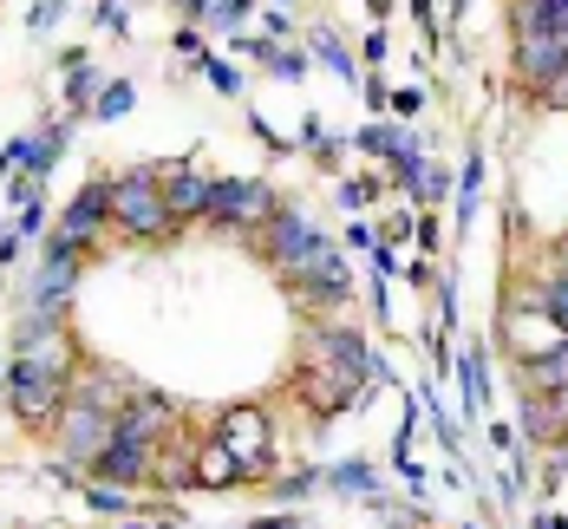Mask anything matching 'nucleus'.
I'll use <instances>...</instances> for the list:
<instances>
[{"label": "nucleus", "instance_id": "f257e3e1", "mask_svg": "<svg viewBox=\"0 0 568 529\" xmlns=\"http://www.w3.org/2000/svg\"><path fill=\"white\" fill-rule=\"evenodd\" d=\"M164 171L171 164H131V171L105 176L112 183V230L124 242H138V248L176 235V216H171V203H164Z\"/></svg>", "mask_w": 568, "mask_h": 529}, {"label": "nucleus", "instance_id": "f03ea898", "mask_svg": "<svg viewBox=\"0 0 568 529\" xmlns=\"http://www.w3.org/2000/svg\"><path fill=\"white\" fill-rule=\"evenodd\" d=\"M321 223L307 216V210H287V203H275V216L255 230V248H262V262L275 268V282H294L314 255H321Z\"/></svg>", "mask_w": 568, "mask_h": 529}, {"label": "nucleus", "instance_id": "7ed1b4c3", "mask_svg": "<svg viewBox=\"0 0 568 529\" xmlns=\"http://www.w3.org/2000/svg\"><path fill=\"white\" fill-rule=\"evenodd\" d=\"M216 445L229 451V465L242 470V477H275V418L268 406H229L216 418Z\"/></svg>", "mask_w": 568, "mask_h": 529}, {"label": "nucleus", "instance_id": "20e7f679", "mask_svg": "<svg viewBox=\"0 0 568 529\" xmlns=\"http://www.w3.org/2000/svg\"><path fill=\"white\" fill-rule=\"evenodd\" d=\"M275 203H282V196H275L262 176H210V210H203V223L242 235V230H262V223L275 216Z\"/></svg>", "mask_w": 568, "mask_h": 529}, {"label": "nucleus", "instance_id": "39448f33", "mask_svg": "<svg viewBox=\"0 0 568 529\" xmlns=\"http://www.w3.org/2000/svg\"><path fill=\"white\" fill-rule=\"evenodd\" d=\"M307 353H314V359H327V366H341L346 379H353V386H366V393L393 386L386 353L366 347V334H353V327H314V334H307Z\"/></svg>", "mask_w": 568, "mask_h": 529}, {"label": "nucleus", "instance_id": "423d86ee", "mask_svg": "<svg viewBox=\"0 0 568 529\" xmlns=\"http://www.w3.org/2000/svg\"><path fill=\"white\" fill-rule=\"evenodd\" d=\"M112 418H118V411L65 393V411H59V425H53V431H59V458L92 470V458H99V451H105V438H112Z\"/></svg>", "mask_w": 568, "mask_h": 529}, {"label": "nucleus", "instance_id": "0eeeda50", "mask_svg": "<svg viewBox=\"0 0 568 529\" xmlns=\"http://www.w3.org/2000/svg\"><path fill=\"white\" fill-rule=\"evenodd\" d=\"M301 307H346L353 301V262H346L334 242H321V255L294 275V282H282Z\"/></svg>", "mask_w": 568, "mask_h": 529}, {"label": "nucleus", "instance_id": "6e6552de", "mask_svg": "<svg viewBox=\"0 0 568 529\" xmlns=\"http://www.w3.org/2000/svg\"><path fill=\"white\" fill-rule=\"evenodd\" d=\"M79 268H85V255H79L65 235H47L40 275H33V288H27V307H53V314H65L72 294H79Z\"/></svg>", "mask_w": 568, "mask_h": 529}, {"label": "nucleus", "instance_id": "1a4fd4ad", "mask_svg": "<svg viewBox=\"0 0 568 529\" xmlns=\"http://www.w3.org/2000/svg\"><path fill=\"white\" fill-rule=\"evenodd\" d=\"M105 230H112V183H105V176H92V183H85V190H79V196H72L65 210H59L53 235H65V242L79 248V255H92Z\"/></svg>", "mask_w": 568, "mask_h": 529}, {"label": "nucleus", "instance_id": "9d476101", "mask_svg": "<svg viewBox=\"0 0 568 529\" xmlns=\"http://www.w3.org/2000/svg\"><path fill=\"white\" fill-rule=\"evenodd\" d=\"M158 451H164V445H151V438H131V431H118V425H112L105 451L92 458V477L138 490V484H151V477H158Z\"/></svg>", "mask_w": 568, "mask_h": 529}, {"label": "nucleus", "instance_id": "9b49d317", "mask_svg": "<svg viewBox=\"0 0 568 529\" xmlns=\"http://www.w3.org/2000/svg\"><path fill=\"white\" fill-rule=\"evenodd\" d=\"M301 399L314 406V418H341V411H353L359 399H373L366 386H353L341 366H327V359H314L307 373H301Z\"/></svg>", "mask_w": 568, "mask_h": 529}, {"label": "nucleus", "instance_id": "f8f14e48", "mask_svg": "<svg viewBox=\"0 0 568 529\" xmlns=\"http://www.w3.org/2000/svg\"><path fill=\"white\" fill-rule=\"evenodd\" d=\"M568 59V33H516V79L529 92H542Z\"/></svg>", "mask_w": 568, "mask_h": 529}, {"label": "nucleus", "instance_id": "ddd939ff", "mask_svg": "<svg viewBox=\"0 0 568 529\" xmlns=\"http://www.w3.org/2000/svg\"><path fill=\"white\" fill-rule=\"evenodd\" d=\"M164 203H171L176 230H183V223H203V210H210V176L196 171L190 157H171V171H164Z\"/></svg>", "mask_w": 568, "mask_h": 529}, {"label": "nucleus", "instance_id": "4468645a", "mask_svg": "<svg viewBox=\"0 0 568 529\" xmlns=\"http://www.w3.org/2000/svg\"><path fill=\"white\" fill-rule=\"evenodd\" d=\"M457 373V399H464V418H484L490 411V353H484V340H470V347L452 359Z\"/></svg>", "mask_w": 568, "mask_h": 529}, {"label": "nucleus", "instance_id": "2eb2a0df", "mask_svg": "<svg viewBox=\"0 0 568 529\" xmlns=\"http://www.w3.org/2000/svg\"><path fill=\"white\" fill-rule=\"evenodd\" d=\"M516 386H523V393H556V386H568V334L556 347L523 353V359H516Z\"/></svg>", "mask_w": 568, "mask_h": 529}, {"label": "nucleus", "instance_id": "dca6fc26", "mask_svg": "<svg viewBox=\"0 0 568 529\" xmlns=\"http://www.w3.org/2000/svg\"><path fill=\"white\" fill-rule=\"evenodd\" d=\"M516 418H523V438H529V445H556L568 431L549 393H523V386H516Z\"/></svg>", "mask_w": 568, "mask_h": 529}, {"label": "nucleus", "instance_id": "f3484780", "mask_svg": "<svg viewBox=\"0 0 568 529\" xmlns=\"http://www.w3.org/2000/svg\"><path fill=\"white\" fill-rule=\"evenodd\" d=\"M307 53L321 59V65H327L334 79L359 85V59H353V47H346V40L334 33V27H327V20H314V27H307Z\"/></svg>", "mask_w": 568, "mask_h": 529}, {"label": "nucleus", "instance_id": "a211bd4d", "mask_svg": "<svg viewBox=\"0 0 568 529\" xmlns=\"http://www.w3.org/2000/svg\"><path fill=\"white\" fill-rule=\"evenodd\" d=\"M301 144L314 151V164H321V171H341V164H346V138H334V131L321 124V112L301 118Z\"/></svg>", "mask_w": 568, "mask_h": 529}, {"label": "nucleus", "instance_id": "6ab92c4d", "mask_svg": "<svg viewBox=\"0 0 568 529\" xmlns=\"http://www.w3.org/2000/svg\"><path fill=\"white\" fill-rule=\"evenodd\" d=\"M327 490L334 497H379V470L366 465V458H346V465L327 470Z\"/></svg>", "mask_w": 568, "mask_h": 529}, {"label": "nucleus", "instance_id": "aec40b11", "mask_svg": "<svg viewBox=\"0 0 568 529\" xmlns=\"http://www.w3.org/2000/svg\"><path fill=\"white\" fill-rule=\"evenodd\" d=\"M131 105H138V85H131V79H105L85 118H99V124H118V118H131Z\"/></svg>", "mask_w": 568, "mask_h": 529}, {"label": "nucleus", "instance_id": "412c9836", "mask_svg": "<svg viewBox=\"0 0 568 529\" xmlns=\"http://www.w3.org/2000/svg\"><path fill=\"white\" fill-rule=\"evenodd\" d=\"M314 490H327V470H314V465L287 470V477H268V497H275V503H301V497H314Z\"/></svg>", "mask_w": 568, "mask_h": 529}, {"label": "nucleus", "instance_id": "4be33fe9", "mask_svg": "<svg viewBox=\"0 0 568 529\" xmlns=\"http://www.w3.org/2000/svg\"><path fill=\"white\" fill-rule=\"evenodd\" d=\"M346 144H353L359 157H393L398 144H405V124H359Z\"/></svg>", "mask_w": 568, "mask_h": 529}, {"label": "nucleus", "instance_id": "5701e85b", "mask_svg": "<svg viewBox=\"0 0 568 529\" xmlns=\"http://www.w3.org/2000/svg\"><path fill=\"white\" fill-rule=\"evenodd\" d=\"M477 183H484V151L470 144V164H464V176H457V230H470V216H477Z\"/></svg>", "mask_w": 568, "mask_h": 529}, {"label": "nucleus", "instance_id": "b1692460", "mask_svg": "<svg viewBox=\"0 0 568 529\" xmlns=\"http://www.w3.org/2000/svg\"><path fill=\"white\" fill-rule=\"evenodd\" d=\"M79 497L99 510V517H124L131 510V490L124 484H105V477H92V484H79Z\"/></svg>", "mask_w": 568, "mask_h": 529}, {"label": "nucleus", "instance_id": "393cba45", "mask_svg": "<svg viewBox=\"0 0 568 529\" xmlns=\"http://www.w3.org/2000/svg\"><path fill=\"white\" fill-rule=\"evenodd\" d=\"M386 164H393V183H398V190H418V176H425V151H418V138H412V131H405V144H398Z\"/></svg>", "mask_w": 568, "mask_h": 529}, {"label": "nucleus", "instance_id": "a878e982", "mask_svg": "<svg viewBox=\"0 0 568 529\" xmlns=\"http://www.w3.org/2000/svg\"><path fill=\"white\" fill-rule=\"evenodd\" d=\"M190 65H196V72H203V79H210V85H216L223 99H242V72H235V65H229L223 53H196Z\"/></svg>", "mask_w": 568, "mask_h": 529}, {"label": "nucleus", "instance_id": "bb28decb", "mask_svg": "<svg viewBox=\"0 0 568 529\" xmlns=\"http://www.w3.org/2000/svg\"><path fill=\"white\" fill-rule=\"evenodd\" d=\"M99 85H105V79H99L92 65H72V72H65V105H72V118H79V112H92Z\"/></svg>", "mask_w": 568, "mask_h": 529}, {"label": "nucleus", "instance_id": "cd10ccee", "mask_svg": "<svg viewBox=\"0 0 568 529\" xmlns=\"http://www.w3.org/2000/svg\"><path fill=\"white\" fill-rule=\"evenodd\" d=\"M255 7H262V0H210L203 27H216V33H242V20H248Z\"/></svg>", "mask_w": 568, "mask_h": 529}, {"label": "nucleus", "instance_id": "c85d7f7f", "mask_svg": "<svg viewBox=\"0 0 568 529\" xmlns=\"http://www.w3.org/2000/svg\"><path fill=\"white\" fill-rule=\"evenodd\" d=\"M412 196H418V210H438V203L452 196V176L438 171V164H425V176H418V190H412Z\"/></svg>", "mask_w": 568, "mask_h": 529}, {"label": "nucleus", "instance_id": "c756f323", "mask_svg": "<svg viewBox=\"0 0 568 529\" xmlns=\"http://www.w3.org/2000/svg\"><path fill=\"white\" fill-rule=\"evenodd\" d=\"M373 196H379V176H341V210H353V216H359Z\"/></svg>", "mask_w": 568, "mask_h": 529}, {"label": "nucleus", "instance_id": "7c9ffc66", "mask_svg": "<svg viewBox=\"0 0 568 529\" xmlns=\"http://www.w3.org/2000/svg\"><path fill=\"white\" fill-rule=\"evenodd\" d=\"M386 112H393L398 124H412V118L425 112V85H405V92H393V99H386Z\"/></svg>", "mask_w": 568, "mask_h": 529}, {"label": "nucleus", "instance_id": "2f4dec72", "mask_svg": "<svg viewBox=\"0 0 568 529\" xmlns=\"http://www.w3.org/2000/svg\"><path fill=\"white\" fill-rule=\"evenodd\" d=\"M13 230L27 235V242H33V235H47V203H40V196H33V203H20V216H13Z\"/></svg>", "mask_w": 568, "mask_h": 529}, {"label": "nucleus", "instance_id": "473e14b6", "mask_svg": "<svg viewBox=\"0 0 568 529\" xmlns=\"http://www.w3.org/2000/svg\"><path fill=\"white\" fill-rule=\"evenodd\" d=\"M59 20H65V0H40V7L27 13V33H53Z\"/></svg>", "mask_w": 568, "mask_h": 529}, {"label": "nucleus", "instance_id": "72a5a7b5", "mask_svg": "<svg viewBox=\"0 0 568 529\" xmlns=\"http://www.w3.org/2000/svg\"><path fill=\"white\" fill-rule=\"evenodd\" d=\"M248 131H255V138H262V144H268L275 157H294V144H287V138H282V131H275V124H268L262 112H248Z\"/></svg>", "mask_w": 568, "mask_h": 529}, {"label": "nucleus", "instance_id": "f704fd0d", "mask_svg": "<svg viewBox=\"0 0 568 529\" xmlns=\"http://www.w3.org/2000/svg\"><path fill=\"white\" fill-rule=\"evenodd\" d=\"M536 99H542V112H568V59H562V72H556Z\"/></svg>", "mask_w": 568, "mask_h": 529}, {"label": "nucleus", "instance_id": "c9c22d12", "mask_svg": "<svg viewBox=\"0 0 568 529\" xmlns=\"http://www.w3.org/2000/svg\"><path fill=\"white\" fill-rule=\"evenodd\" d=\"M412 235H418V248H425V255H438V242H445V230H438V216H432V210H418Z\"/></svg>", "mask_w": 568, "mask_h": 529}, {"label": "nucleus", "instance_id": "e433bc0d", "mask_svg": "<svg viewBox=\"0 0 568 529\" xmlns=\"http://www.w3.org/2000/svg\"><path fill=\"white\" fill-rule=\"evenodd\" d=\"M33 196H40V176H27V171L7 176V203H13V210H20V203H33Z\"/></svg>", "mask_w": 568, "mask_h": 529}, {"label": "nucleus", "instance_id": "4c0bfd02", "mask_svg": "<svg viewBox=\"0 0 568 529\" xmlns=\"http://www.w3.org/2000/svg\"><path fill=\"white\" fill-rule=\"evenodd\" d=\"M359 53H366V65H386V59H393V40H386V27H366V47H359Z\"/></svg>", "mask_w": 568, "mask_h": 529}, {"label": "nucleus", "instance_id": "58836bf2", "mask_svg": "<svg viewBox=\"0 0 568 529\" xmlns=\"http://www.w3.org/2000/svg\"><path fill=\"white\" fill-rule=\"evenodd\" d=\"M366 262H373V275H386V282H393L398 268H405V262H398V255L386 248V242H379V248H366Z\"/></svg>", "mask_w": 568, "mask_h": 529}, {"label": "nucleus", "instance_id": "ea45409f", "mask_svg": "<svg viewBox=\"0 0 568 529\" xmlns=\"http://www.w3.org/2000/svg\"><path fill=\"white\" fill-rule=\"evenodd\" d=\"M287 27H294L287 7H268V13H262V33H268V40H287Z\"/></svg>", "mask_w": 568, "mask_h": 529}, {"label": "nucleus", "instance_id": "a19ab883", "mask_svg": "<svg viewBox=\"0 0 568 529\" xmlns=\"http://www.w3.org/2000/svg\"><path fill=\"white\" fill-rule=\"evenodd\" d=\"M405 282H412V288H432V282H438V268H432V255H418V262H405Z\"/></svg>", "mask_w": 568, "mask_h": 529}, {"label": "nucleus", "instance_id": "79ce46f5", "mask_svg": "<svg viewBox=\"0 0 568 529\" xmlns=\"http://www.w3.org/2000/svg\"><path fill=\"white\" fill-rule=\"evenodd\" d=\"M171 47H176V53H190V59H196V53H203V27H190V20H183V27H176V40H171Z\"/></svg>", "mask_w": 568, "mask_h": 529}, {"label": "nucleus", "instance_id": "37998d69", "mask_svg": "<svg viewBox=\"0 0 568 529\" xmlns=\"http://www.w3.org/2000/svg\"><path fill=\"white\" fill-rule=\"evenodd\" d=\"M412 223H418V216H405V210H398V216H386V223H379V242H405V235H412Z\"/></svg>", "mask_w": 568, "mask_h": 529}, {"label": "nucleus", "instance_id": "c03bdc74", "mask_svg": "<svg viewBox=\"0 0 568 529\" xmlns=\"http://www.w3.org/2000/svg\"><path fill=\"white\" fill-rule=\"evenodd\" d=\"M346 248H379V230L373 223H346Z\"/></svg>", "mask_w": 568, "mask_h": 529}, {"label": "nucleus", "instance_id": "a18cd8bd", "mask_svg": "<svg viewBox=\"0 0 568 529\" xmlns=\"http://www.w3.org/2000/svg\"><path fill=\"white\" fill-rule=\"evenodd\" d=\"M242 529H301V517L294 510H275V517H248Z\"/></svg>", "mask_w": 568, "mask_h": 529}, {"label": "nucleus", "instance_id": "49530a36", "mask_svg": "<svg viewBox=\"0 0 568 529\" xmlns=\"http://www.w3.org/2000/svg\"><path fill=\"white\" fill-rule=\"evenodd\" d=\"M359 92H366V112H386V99H393L386 79H359Z\"/></svg>", "mask_w": 568, "mask_h": 529}, {"label": "nucleus", "instance_id": "de8ad7c7", "mask_svg": "<svg viewBox=\"0 0 568 529\" xmlns=\"http://www.w3.org/2000/svg\"><path fill=\"white\" fill-rule=\"evenodd\" d=\"M490 445H497V451H516V425L510 418H490Z\"/></svg>", "mask_w": 568, "mask_h": 529}, {"label": "nucleus", "instance_id": "09e8293b", "mask_svg": "<svg viewBox=\"0 0 568 529\" xmlns=\"http://www.w3.org/2000/svg\"><path fill=\"white\" fill-rule=\"evenodd\" d=\"M176 13H183L190 27H203V13H210V0H176Z\"/></svg>", "mask_w": 568, "mask_h": 529}, {"label": "nucleus", "instance_id": "8fccbe9b", "mask_svg": "<svg viewBox=\"0 0 568 529\" xmlns=\"http://www.w3.org/2000/svg\"><path fill=\"white\" fill-rule=\"evenodd\" d=\"M366 13H373V27H386V13H393V0H366Z\"/></svg>", "mask_w": 568, "mask_h": 529}, {"label": "nucleus", "instance_id": "3c124183", "mask_svg": "<svg viewBox=\"0 0 568 529\" xmlns=\"http://www.w3.org/2000/svg\"><path fill=\"white\" fill-rule=\"evenodd\" d=\"M536 529H568V517H556V510H542V517H536Z\"/></svg>", "mask_w": 568, "mask_h": 529}, {"label": "nucleus", "instance_id": "603ef678", "mask_svg": "<svg viewBox=\"0 0 568 529\" xmlns=\"http://www.w3.org/2000/svg\"><path fill=\"white\" fill-rule=\"evenodd\" d=\"M268 7H294V0H268Z\"/></svg>", "mask_w": 568, "mask_h": 529}, {"label": "nucleus", "instance_id": "864d4df0", "mask_svg": "<svg viewBox=\"0 0 568 529\" xmlns=\"http://www.w3.org/2000/svg\"><path fill=\"white\" fill-rule=\"evenodd\" d=\"M562 242H568V230H562Z\"/></svg>", "mask_w": 568, "mask_h": 529}]
</instances>
